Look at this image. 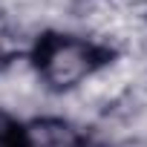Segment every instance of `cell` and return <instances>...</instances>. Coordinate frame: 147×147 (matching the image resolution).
<instances>
[{
	"mask_svg": "<svg viewBox=\"0 0 147 147\" xmlns=\"http://www.w3.org/2000/svg\"><path fill=\"white\" fill-rule=\"evenodd\" d=\"M0 147H20V127L6 107H0Z\"/></svg>",
	"mask_w": 147,
	"mask_h": 147,
	"instance_id": "obj_4",
	"label": "cell"
},
{
	"mask_svg": "<svg viewBox=\"0 0 147 147\" xmlns=\"http://www.w3.org/2000/svg\"><path fill=\"white\" fill-rule=\"evenodd\" d=\"M29 40H26V26L9 15H0V69L23 58Z\"/></svg>",
	"mask_w": 147,
	"mask_h": 147,
	"instance_id": "obj_3",
	"label": "cell"
},
{
	"mask_svg": "<svg viewBox=\"0 0 147 147\" xmlns=\"http://www.w3.org/2000/svg\"><path fill=\"white\" fill-rule=\"evenodd\" d=\"M20 147H87L81 130L58 115H40L32 118L26 127H20Z\"/></svg>",
	"mask_w": 147,
	"mask_h": 147,
	"instance_id": "obj_2",
	"label": "cell"
},
{
	"mask_svg": "<svg viewBox=\"0 0 147 147\" xmlns=\"http://www.w3.org/2000/svg\"><path fill=\"white\" fill-rule=\"evenodd\" d=\"M107 63L104 52L75 35H46L35 52V72L46 90L69 92L78 90L92 72Z\"/></svg>",
	"mask_w": 147,
	"mask_h": 147,
	"instance_id": "obj_1",
	"label": "cell"
}]
</instances>
